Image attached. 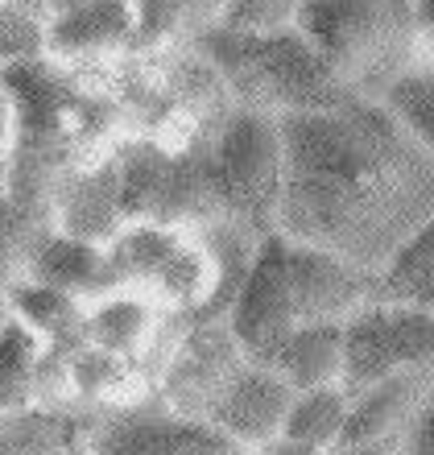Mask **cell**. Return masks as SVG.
<instances>
[{"mask_svg":"<svg viewBox=\"0 0 434 455\" xmlns=\"http://www.w3.org/2000/svg\"><path fill=\"white\" fill-rule=\"evenodd\" d=\"M286 282L294 302V323H343L373 302V274L339 261L323 249L289 244L286 240Z\"/></svg>","mask_w":434,"mask_h":455,"instance_id":"cell-8","label":"cell"},{"mask_svg":"<svg viewBox=\"0 0 434 455\" xmlns=\"http://www.w3.org/2000/svg\"><path fill=\"white\" fill-rule=\"evenodd\" d=\"M99 414L91 410H17L0 414V455H91Z\"/></svg>","mask_w":434,"mask_h":455,"instance_id":"cell-16","label":"cell"},{"mask_svg":"<svg viewBox=\"0 0 434 455\" xmlns=\"http://www.w3.org/2000/svg\"><path fill=\"white\" fill-rule=\"evenodd\" d=\"M339 339H343L339 389L360 394L393 372L434 364V311L364 302L351 319L339 323Z\"/></svg>","mask_w":434,"mask_h":455,"instance_id":"cell-5","label":"cell"},{"mask_svg":"<svg viewBox=\"0 0 434 455\" xmlns=\"http://www.w3.org/2000/svg\"><path fill=\"white\" fill-rule=\"evenodd\" d=\"M294 327L298 323H294V302H289L286 282V240L278 232H269L256 244L253 265L241 282V294L232 302L228 331L236 336L244 356L261 364Z\"/></svg>","mask_w":434,"mask_h":455,"instance_id":"cell-7","label":"cell"},{"mask_svg":"<svg viewBox=\"0 0 434 455\" xmlns=\"http://www.w3.org/2000/svg\"><path fill=\"white\" fill-rule=\"evenodd\" d=\"M9 145H12V100L4 79H0V162L9 157Z\"/></svg>","mask_w":434,"mask_h":455,"instance_id":"cell-27","label":"cell"},{"mask_svg":"<svg viewBox=\"0 0 434 455\" xmlns=\"http://www.w3.org/2000/svg\"><path fill=\"white\" fill-rule=\"evenodd\" d=\"M50 4V17L54 12H71V9H83V4H96V0H46Z\"/></svg>","mask_w":434,"mask_h":455,"instance_id":"cell-30","label":"cell"},{"mask_svg":"<svg viewBox=\"0 0 434 455\" xmlns=\"http://www.w3.org/2000/svg\"><path fill=\"white\" fill-rule=\"evenodd\" d=\"M261 455H323V451H311V447H298V443H286V439H273V443L261 447ZM331 455V451H327Z\"/></svg>","mask_w":434,"mask_h":455,"instance_id":"cell-29","label":"cell"},{"mask_svg":"<svg viewBox=\"0 0 434 455\" xmlns=\"http://www.w3.org/2000/svg\"><path fill=\"white\" fill-rule=\"evenodd\" d=\"M186 46L219 75L232 108L298 116V112H331L351 104V96L331 79V71L319 62V54L306 46L298 29H278V34L207 29L186 37Z\"/></svg>","mask_w":434,"mask_h":455,"instance_id":"cell-3","label":"cell"},{"mask_svg":"<svg viewBox=\"0 0 434 455\" xmlns=\"http://www.w3.org/2000/svg\"><path fill=\"white\" fill-rule=\"evenodd\" d=\"M182 236H186V232H174V228L124 224L121 232L104 244V257H108V269H112V277H116V286L145 290L162 274V265L174 257Z\"/></svg>","mask_w":434,"mask_h":455,"instance_id":"cell-20","label":"cell"},{"mask_svg":"<svg viewBox=\"0 0 434 455\" xmlns=\"http://www.w3.org/2000/svg\"><path fill=\"white\" fill-rule=\"evenodd\" d=\"M294 394H311V389H331L339 385V364H343V339L339 323H311L294 327L265 360Z\"/></svg>","mask_w":434,"mask_h":455,"instance_id":"cell-17","label":"cell"},{"mask_svg":"<svg viewBox=\"0 0 434 455\" xmlns=\"http://www.w3.org/2000/svg\"><path fill=\"white\" fill-rule=\"evenodd\" d=\"M178 4V25H182V42L194 34H207L216 29L219 17H224V4L228 0H174Z\"/></svg>","mask_w":434,"mask_h":455,"instance_id":"cell-26","label":"cell"},{"mask_svg":"<svg viewBox=\"0 0 434 455\" xmlns=\"http://www.w3.org/2000/svg\"><path fill=\"white\" fill-rule=\"evenodd\" d=\"M244 352L228 323H182L154 381V402L178 419L207 422L224 385L244 369Z\"/></svg>","mask_w":434,"mask_h":455,"instance_id":"cell-6","label":"cell"},{"mask_svg":"<svg viewBox=\"0 0 434 455\" xmlns=\"http://www.w3.org/2000/svg\"><path fill=\"white\" fill-rule=\"evenodd\" d=\"M398 129H406L418 145L434 149V67L401 71L393 84L373 100Z\"/></svg>","mask_w":434,"mask_h":455,"instance_id":"cell-22","label":"cell"},{"mask_svg":"<svg viewBox=\"0 0 434 455\" xmlns=\"http://www.w3.org/2000/svg\"><path fill=\"white\" fill-rule=\"evenodd\" d=\"M426 406H434V364L393 372V377L368 385L360 394H348V414H343L339 447H364V443L398 439Z\"/></svg>","mask_w":434,"mask_h":455,"instance_id":"cell-12","label":"cell"},{"mask_svg":"<svg viewBox=\"0 0 434 455\" xmlns=\"http://www.w3.org/2000/svg\"><path fill=\"white\" fill-rule=\"evenodd\" d=\"M42 37H46V21H34L0 0V71L42 59Z\"/></svg>","mask_w":434,"mask_h":455,"instance_id":"cell-25","label":"cell"},{"mask_svg":"<svg viewBox=\"0 0 434 455\" xmlns=\"http://www.w3.org/2000/svg\"><path fill=\"white\" fill-rule=\"evenodd\" d=\"M67 385H71V406L91 414H121L154 402V377L137 360L108 356L87 344L67 356Z\"/></svg>","mask_w":434,"mask_h":455,"instance_id":"cell-15","label":"cell"},{"mask_svg":"<svg viewBox=\"0 0 434 455\" xmlns=\"http://www.w3.org/2000/svg\"><path fill=\"white\" fill-rule=\"evenodd\" d=\"M21 277L34 282V286L71 294V299H79V302H91V299H99V294L116 290V277H112V269H108L104 244H87V240L62 236L54 228H46V232L29 244Z\"/></svg>","mask_w":434,"mask_h":455,"instance_id":"cell-14","label":"cell"},{"mask_svg":"<svg viewBox=\"0 0 434 455\" xmlns=\"http://www.w3.org/2000/svg\"><path fill=\"white\" fill-rule=\"evenodd\" d=\"M37 356H42V344L9 319V327L0 331V414L34 410Z\"/></svg>","mask_w":434,"mask_h":455,"instance_id":"cell-23","label":"cell"},{"mask_svg":"<svg viewBox=\"0 0 434 455\" xmlns=\"http://www.w3.org/2000/svg\"><path fill=\"white\" fill-rule=\"evenodd\" d=\"M236 447L207 422H191L157 402L121 414H99L91 455H228Z\"/></svg>","mask_w":434,"mask_h":455,"instance_id":"cell-9","label":"cell"},{"mask_svg":"<svg viewBox=\"0 0 434 455\" xmlns=\"http://www.w3.org/2000/svg\"><path fill=\"white\" fill-rule=\"evenodd\" d=\"M50 224L62 236L87 240V244H108L124 228L121 216V162L116 154L96 166L62 174L50 199Z\"/></svg>","mask_w":434,"mask_h":455,"instance_id":"cell-13","label":"cell"},{"mask_svg":"<svg viewBox=\"0 0 434 455\" xmlns=\"http://www.w3.org/2000/svg\"><path fill=\"white\" fill-rule=\"evenodd\" d=\"M281 187L273 232L376 274L434 224V149L398 129L373 100L278 116Z\"/></svg>","mask_w":434,"mask_h":455,"instance_id":"cell-1","label":"cell"},{"mask_svg":"<svg viewBox=\"0 0 434 455\" xmlns=\"http://www.w3.org/2000/svg\"><path fill=\"white\" fill-rule=\"evenodd\" d=\"M211 166H216L232 224H244L256 236H269L281 187L278 116L232 108L211 137Z\"/></svg>","mask_w":434,"mask_h":455,"instance_id":"cell-4","label":"cell"},{"mask_svg":"<svg viewBox=\"0 0 434 455\" xmlns=\"http://www.w3.org/2000/svg\"><path fill=\"white\" fill-rule=\"evenodd\" d=\"M373 302L434 311V224L414 232L373 274Z\"/></svg>","mask_w":434,"mask_h":455,"instance_id":"cell-19","label":"cell"},{"mask_svg":"<svg viewBox=\"0 0 434 455\" xmlns=\"http://www.w3.org/2000/svg\"><path fill=\"white\" fill-rule=\"evenodd\" d=\"M289 402H294V389L281 381L278 372L244 360V369L224 385L216 406L207 410V427L219 431L241 451H261L281 435Z\"/></svg>","mask_w":434,"mask_h":455,"instance_id":"cell-10","label":"cell"},{"mask_svg":"<svg viewBox=\"0 0 434 455\" xmlns=\"http://www.w3.org/2000/svg\"><path fill=\"white\" fill-rule=\"evenodd\" d=\"M302 0H228L216 29H236V34H278L294 29Z\"/></svg>","mask_w":434,"mask_h":455,"instance_id":"cell-24","label":"cell"},{"mask_svg":"<svg viewBox=\"0 0 434 455\" xmlns=\"http://www.w3.org/2000/svg\"><path fill=\"white\" fill-rule=\"evenodd\" d=\"M0 294H4L9 319L21 323L42 347L71 352V347L83 344V302L79 299L59 294V290H46V286H34L25 277L9 282Z\"/></svg>","mask_w":434,"mask_h":455,"instance_id":"cell-18","label":"cell"},{"mask_svg":"<svg viewBox=\"0 0 434 455\" xmlns=\"http://www.w3.org/2000/svg\"><path fill=\"white\" fill-rule=\"evenodd\" d=\"M137 12L133 0H96L83 9L54 12L42 37V59L62 67H104L133 54Z\"/></svg>","mask_w":434,"mask_h":455,"instance_id":"cell-11","label":"cell"},{"mask_svg":"<svg viewBox=\"0 0 434 455\" xmlns=\"http://www.w3.org/2000/svg\"><path fill=\"white\" fill-rule=\"evenodd\" d=\"M343 414H348V394H343L339 385H331V389H311V394H294L278 439L327 455L339 447Z\"/></svg>","mask_w":434,"mask_h":455,"instance_id":"cell-21","label":"cell"},{"mask_svg":"<svg viewBox=\"0 0 434 455\" xmlns=\"http://www.w3.org/2000/svg\"><path fill=\"white\" fill-rule=\"evenodd\" d=\"M294 29L351 100H376L401 71L434 67L430 0H302Z\"/></svg>","mask_w":434,"mask_h":455,"instance_id":"cell-2","label":"cell"},{"mask_svg":"<svg viewBox=\"0 0 434 455\" xmlns=\"http://www.w3.org/2000/svg\"><path fill=\"white\" fill-rule=\"evenodd\" d=\"M9 327V307H4V294H0V331Z\"/></svg>","mask_w":434,"mask_h":455,"instance_id":"cell-31","label":"cell"},{"mask_svg":"<svg viewBox=\"0 0 434 455\" xmlns=\"http://www.w3.org/2000/svg\"><path fill=\"white\" fill-rule=\"evenodd\" d=\"M228 455H261V451H241V447H236V451H228Z\"/></svg>","mask_w":434,"mask_h":455,"instance_id":"cell-32","label":"cell"},{"mask_svg":"<svg viewBox=\"0 0 434 455\" xmlns=\"http://www.w3.org/2000/svg\"><path fill=\"white\" fill-rule=\"evenodd\" d=\"M398 443H401V435H398V439H385V443H364V447H339V451H331V455H398Z\"/></svg>","mask_w":434,"mask_h":455,"instance_id":"cell-28","label":"cell"}]
</instances>
